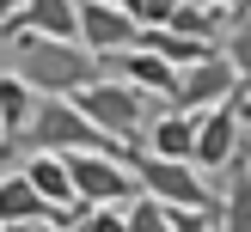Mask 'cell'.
I'll return each mask as SVG.
<instances>
[{"label": "cell", "instance_id": "obj_1", "mask_svg": "<svg viewBox=\"0 0 251 232\" xmlns=\"http://www.w3.org/2000/svg\"><path fill=\"white\" fill-rule=\"evenodd\" d=\"M12 147H25V153H80V147H98V153H123L129 165H135V153H141V147L104 134L74 98H61V92H37V110H31V122L19 128Z\"/></svg>", "mask_w": 251, "mask_h": 232}, {"label": "cell", "instance_id": "obj_2", "mask_svg": "<svg viewBox=\"0 0 251 232\" xmlns=\"http://www.w3.org/2000/svg\"><path fill=\"white\" fill-rule=\"evenodd\" d=\"M12 73L31 80V92H80L86 80L104 73V61L80 43V37H37V31H19L12 37Z\"/></svg>", "mask_w": 251, "mask_h": 232}, {"label": "cell", "instance_id": "obj_3", "mask_svg": "<svg viewBox=\"0 0 251 232\" xmlns=\"http://www.w3.org/2000/svg\"><path fill=\"white\" fill-rule=\"evenodd\" d=\"M68 98H74V104H80L104 134H117V141L141 147V128H147V92H141L135 80H123V73H98V80H86L80 92H68Z\"/></svg>", "mask_w": 251, "mask_h": 232}, {"label": "cell", "instance_id": "obj_4", "mask_svg": "<svg viewBox=\"0 0 251 232\" xmlns=\"http://www.w3.org/2000/svg\"><path fill=\"white\" fill-rule=\"evenodd\" d=\"M135 183H141L147 195H159V202H190V208H221L215 195H208L202 183V165L196 159H166V153H135Z\"/></svg>", "mask_w": 251, "mask_h": 232}, {"label": "cell", "instance_id": "obj_5", "mask_svg": "<svg viewBox=\"0 0 251 232\" xmlns=\"http://www.w3.org/2000/svg\"><path fill=\"white\" fill-rule=\"evenodd\" d=\"M233 92H239V67L227 61V49H215V55L178 67V92H172V104H178V110H208V104H227Z\"/></svg>", "mask_w": 251, "mask_h": 232}, {"label": "cell", "instance_id": "obj_6", "mask_svg": "<svg viewBox=\"0 0 251 232\" xmlns=\"http://www.w3.org/2000/svg\"><path fill=\"white\" fill-rule=\"evenodd\" d=\"M135 31H141V19H135L123 0H80V43L92 49L98 61L117 55V49H129Z\"/></svg>", "mask_w": 251, "mask_h": 232}, {"label": "cell", "instance_id": "obj_7", "mask_svg": "<svg viewBox=\"0 0 251 232\" xmlns=\"http://www.w3.org/2000/svg\"><path fill=\"white\" fill-rule=\"evenodd\" d=\"M239 134H245V122H239V110H233V98L196 110V153L190 159L202 171H227V159L239 153Z\"/></svg>", "mask_w": 251, "mask_h": 232}, {"label": "cell", "instance_id": "obj_8", "mask_svg": "<svg viewBox=\"0 0 251 232\" xmlns=\"http://www.w3.org/2000/svg\"><path fill=\"white\" fill-rule=\"evenodd\" d=\"M104 73L135 80L147 98H159V104H172V92H178V67H172L166 55H153V49H141V43H129V49H117V55H104Z\"/></svg>", "mask_w": 251, "mask_h": 232}, {"label": "cell", "instance_id": "obj_9", "mask_svg": "<svg viewBox=\"0 0 251 232\" xmlns=\"http://www.w3.org/2000/svg\"><path fill=\"white\" fill-rule=\"evenodd\" d=\"M19 31H37V37H80V0H25L19 12L0 19V37H19Z\"/></svg>", "mask_w": 251, "mask_h": 232}, {"label": "cell", "instance_id": "obj_10", "mask_svg": "<svg viewBox=\"0 0 251 232\" xmlns=\"http://www.w3.org/2000/svg\"><path fill=\"white\" fill-rule=\"evenodd\" d=\"M141 147L147 153H166V159H190L196 153V110H159V116H147L141 128Z\"/></svg>", "mask_w": 251, "mask_h": 232}, {"label": "cell", "instance_id": "obj_11", "mask_svg": "<svg viewBox=\"0 0 251 232\" xmlns=\"http://www.w3.org/2000/svg\"><path fill=\"white\" fill-rule=\"evenodd\" d=\"M49 208L25 171H0V226H49Z\"/></svg>", "mask_w": 251, "mask_h": 232}, {"label": "cell", "instance_id": "obj_12", "mask_svg": "<svg viewBox=\"0 0 251 232\" xmlns=\"http://www.w3.org/2000/svg\"><path fill=\"white\" fill-rule=\"evenodd\" d=\"M135 43L153 49V55H166L172 67H190V61L215 55V37H190V31H178V24H141V31H135Z\"/></svg>", "mask_w": 251, "mask_h": 232}, {"label": "cell", "instance_id": "obj_13", "mask_svg": "<svg viewBox=\"0 0 251 232\" xmlns=\"http://www.w3.org/2000/svg\"><path fill=\"white\" fill-rule=\"evenodd\" d=\"M31 110H37L31 80H25V73H0V147H6V153H12V141H19V128L31 122Z\"/></svg>", "mask_w": 251, "mask_h": 232}, {"label": "cell", "instance_id": "obj_14", "mask_svg": "<svg viewBox=\"0 0 251 232\" xmlns=\"http://www.w3.org/2000/svg\"><path fill=\"white\" fill-rule=\"evenodd\" d=\"M19 171L37 183V195H43V202H55V208L74 202V171H68V159H61V153H31Z\"/></svg>", "mask_w": 251, "mask_h": 232}, {"label": "cell", "instance_id": "obj_15", "mask_svg": "<svg viewBox=\"0 0 251 232\" xmlns=\"http://www.w3.org/2000/svg\"><path fill=\"white\" fill-rule=\"evenodd\" d=\"M221 226L233 232H251V165L239 153L227 159V195H221Z\"/></svg>", "mask_w": 251, "mask_h": 232}, {"label": "cell", "instance_id": "obj_16", "mask_svg": "<svg viewBox=\"0 0 251 232\" xmlns=\"http://www.w3.org/2000/svg\"><path fill=\"white\" fill-rule=\"evenodd\" d=\"M166 24H178V31H190V37H215L221 24H227V6H215V0H184Z\"/></svg>", "mask_w": 251, "mask_h": 232}, {"label": "cell", "instance_id": "obj_17", "mask_svg": "<svg viewBox=\"0 0 251 232\" xmlns=\"http://www.w3.org/2000/svg\"><path fill=\"white\" fill-rule=\"evenodd\" d=\"M227 61L239 67V85L251 92V12H239V31L227 37Z\"/></svg>", "mask_w": 251, "mask_h": 232}, {"label": "cell", "instance_id": "obj_18", "mask_svg": "<svg viewBox=\"0 0 251 232\" xmlns=\"http://www.w3.org/2000/svg\"><path fill=\"white\" fill-rule=\"evenodd\" d=\"M178 6H184V0H141V12H135V19H141V24H166Z\"/></svg>", "mask_w": 251, "mask_h": 232}, {"label": "cell", "instance_id": "obj_19", "mask_svg": "<svg viewBox=\"0 0 251 232\" xmlns=\"http://www.w3.org/2000/svg\"><path fill=\"white\" fill-rule=\"evenodd\" d=\"M233 110H239V122H251V92H245V85L233 92Z\"/></svg>", "mask_w": 251, "mask_h": 232}, {"label": "cell", "instance_id": "obj_20", "mask_svg": "<svg viewBox=\"0 0 251 232\" xmlns=\"http://www.w3.org/2000/svg\"><path fill=\"white\" fill-rule=\"evenodd\" d=\"M215 6H227V12H251V0H215Z\"/></svg>", "mask_w": 251, "mask_h": 232}, {"label": "cell", "instance_id": "obj_21", "mask_svg": "<svg viewBox=\"0 0 251 232\" xmlns=\"http://www.w3.org/2000/svg\"><path fill=\"white\" fill-rule=\"evenodd\" d=\"M239 159H245V165H251V134H239Z\"/></svg>", "mask_w": 251, "mask_h": 232}, {"label": "cell", "instance_id": "obj_22", "mask_svg": "<svg viewBox=\"0 0 251 232\" xmlns=\"http://www.w3.org/2000/svg\"><path fill=\"white\" fill-rule=\"evenodd\" d=\"M25 6V0H0V19H6V12H19Z\"/></svg>", "mask_w": 251, "mask_h": 232}]
</instances>
